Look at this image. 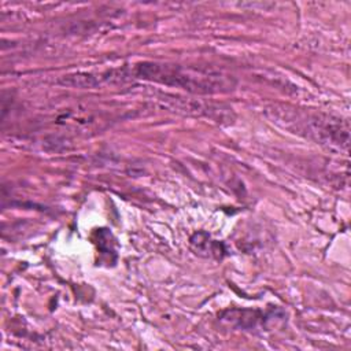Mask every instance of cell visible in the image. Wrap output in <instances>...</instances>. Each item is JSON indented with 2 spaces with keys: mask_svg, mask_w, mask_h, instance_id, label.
Wrapping results in <instances>:
<instances>
[{
  "mask_svg": "<svg viewBox=\"0 0 351 351\" xmlns=\"http://www.w3.org/2000/svg\"><path fill=\"white\" fill-rule=\"evenodd\" d=\"M191 245L192 248L196 251V254L203 255V252H207L206 255L208 256H217L219 258V244L210 240V237L204 233V240H202V233H196L193 234V237L191 239Z\"/></svg>",
  "mask_w": 351,
  "mask_h": 351,
  "instance_id": "obj_4",
  "label": "cell"
},
{
  "mask_svg": "<svg viewBox=\"0 0 351 351\" xmlns=\"http://www.w3.org/2000/svg\"><path fill=\"white\" fill-rule=\"evenodd\" d=\"M262 317L256 310H228L222 314V319H226L241 328H251L258 324Z\"/></svg>",
  "mask_w": 351,
  "mask_h": 351,
  "instance_id": "obj_3",
  "label": "cell"
},
{
  "mask_svg": "<svg viewBox=\"0 0 351 351\" xmlns=\"http://www.w3.org/2000/svg\"><path fill=\"white\" fill-rule=\"evenodd\" d=\"M114 74L115 81H123L126 77H132L185 89L192 93L229 92L236 85V81L230 75L218 71L156 62L134 64L130 74H125L123 70H114Z\"/></svg>",
  "mask_w": 351,
  "mask_h": 351,
  "instance_id": "obj_1",
  "label": "cell"
},
{
  "mask_svg": "<svg viewBox=\"0 0 351 351\" xmlns=\"http://www.w3.org/2000/svg\"><path fill=\"white\" fill-rule=\"evenodd\" d=\"M284 114L282 119H276V122L284 125L285 128L293 130L298 134H302L310 140H314L319 144L347 148L350 130L348 122L341 121L340 118L325 115L321 112H308L298 108L289 110L276 108Z\"/></svg>",
  "mask_w": 351,
  "mask_h": 351,
  "instance_id": "obj_2",
  "label": "cell"
}]
</instances>
